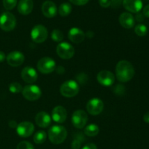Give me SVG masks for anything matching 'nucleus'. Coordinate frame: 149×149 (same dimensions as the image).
I'll return each instance as SVG.
<instances>
[{
  "label": "nucleus",
  "mask_w": 149,
  "mask_h": 149,
  "mask_svg": "<svg viewBox=\"0 0 149 149\" xmlns=\"http://www.w3.org/2000/svg\"><path fill=\"white\" fill-rule=\"evenodd\" d=\"M68 39L72 42L79 44L82 42L85 39V33L82 30L77 27L71 28L68 31Z\"/></svg>",
  "instance_id": "f3484780"
},
{
  "label": "nucleus",
  "mask_w": 149,
  "mask_h": 149,
  "mask_svg": "<svg viewBox=\"0 0 149 149\" xmlns=\"http://www.w3.org/2000/svg\"><path fill=\"white\" fill-rule=\"evenodd\" d=\"M99 4L103 8H107L111 6V0H99Z\"/></svg>",
  "instance_id": "72a5a7b5"
},
{
  "label": "nucleus",
  "mask_w": 149,
  "mask_h": 149,
  "mask_svg": "<svg viewBox=\"0 0 149 149\" xmlns=\"http://www.w3.org/2000/svg\"><path fill=\"white\" fill-rule=\"evenodd\" d=\"M143 120L146 123L149 124V112H147L144 114L143 116Z\"/></svg>",
  "instance_id": "58836bf2"
},
{
  "label": "nucleus",
  "mask_w": 149,
  "mask_h": 149,
  "mask_svg": "<svg viewBox=\"0 0 149 149\" xmlns=\"http://www.w3.org/2000/svg\"><path fill=\"white\" fill-rule=\"evenodd\" d=\"M9 90L12 93L17 94V93H21L22 90H23V87H22V85L20 83L13 82L9 85Z\"/></svg>",
  "instance_id": "a878e982"
},
{
  "label": "nucleus",
  "mask_w": 149,
  "mask_h": 149,
  "mask_svg": "<svg viewBox=\"0 0 149 149\" xmlns=\"http://www.w3.org/2000/svg\"><path fill=\"white\" fill-rule=\"evenodd\" d=\"M123 0H111V6L113 8H118L122 4Z\"/></svg>",
  "instance_id": "473e14b6"
},
{
  "label": "nucleus",
  "mask_w": 149,
  "mask_h": 149,
  "mask_svg": "<svg viewBox=\"0 0 149 149\" xmlns=\"http://www.w3.org/2000/svg\"><path fill=\"white\" fill-rule=\"evenodd\" d=\"M22 94L26 100L34 101L41 97L42 91L41 89L36 85H27L23 88Z\"/></svg>",
  "instance_id": "6e6552de"
},
{
  "label": "nucleus",
  "mask_w": 149,
  "mask_h": 149,
  "mask_svg": "<svg viewBox=\"0 0 149 149\" xmlns=\"http://www.w3.org/2000/svg\"><path fill=\"white\" fill-rule=\"evenodd\" d=\"M35 122L39 127L46 128L50 125L51 117L46 112L41 111L36 114L35 117Z\"/></svg>",
  "instance_id": "aec40b11"
},
{
  "label": "nucleus",
  "mask_w": 149,
  "mask_h": 149,
  "mask_svg": "<svg viewBox=\"0 0 149 149\" xmlns=\"http://www.w3.org/2000/svg\"><path fill=\"white\" fill-rule=\"evenodd\" d=\"M16 26V18L10 12H4L0 15V29L4 31H13Z\"/></svg>",
  "instance_id": "20e7f679"
},
{
  "label": "nucleus",
  "mask_w": 149,
  "mask_h": 149,
  "mask_svg": "<svg viewBox=\"0 0 149 149\" xmlns=\"http://www.w3.org/2000/svg\"><path fill=\"white\" fill-rule=\"evenodd\" d=\"M87 120H88V116L86 112L83 110H77L74 111L71 118L73 125L78 129L84 127Z\"/></svg>",
  "instance_id": "9d476101"
},
{
  "label": "nucleus",
  "mask_w": 149,
  "mask_h": 149,
  "mask_svg": "<svg viewBox=\"0 0 149 149\" xmlns=\"http://www.w3.org/2000/svg\"><path fill=\"white\" fill-rule=\"evenodd\" d=\"M51 37L54 42H60L63 39V33L58 29H54L51 34Z\"/></svg>",
  "instance_id": "bb28decb"
},
{
  "label": "nucleus",
  "mask_w": 149,
  "mask_h": 149,
  "mask_svg": "<svg viewBox=\"0 0 149 149\" xmlns=\"http://www.w3.org/2000/svg\"><path fill=\"white\" fill-rule=\"evenodd\" d=\"M114 93L116 94L121 95L125 93V87H124L123 85H120V84H118V85L116 86L114 89Z\"/></svg>",
  "instance_id": "2f4dec72"
},
{
  "label": "nucleus",
  "mask_w": 149,
  "mask_h": 149,
  "mask_svg": "<svg viewBox=\"0 0 149 149\" xmlns=\"http://www.w3.org/2000/svg\"><path fill=\"white\" fill-rule=\"evenodd\" d=\"M47 139V134L45 131H38L33 135V141L36 144H42L45 142Z\"/></svg>",
  "instance_id": "b1692460"
},
{
  "label": "nucleus",
  "mask_w": 149,
  "mask_h": 149,
  "mask_svg": "<svg viewBox=\"0 0 149 149\" xmlns=\"http://www.w3.org/2000/svg\"><path fill=\"white\" fill-rule=\"evenodd\" d=\"M56 52L62 59H71L75 53V49L71 44L68 42H61L57 46Z\"/></svg>",
  "instance_id": "423d86ee"
},
{
  "label": "nucleus",
  "mask_w": 149,
  "mask_h": 149,
  "mask_svg": "<svg viewBox=\"0 0 149 149\" xmlns=\"http://www.w3.org/2000/svg\"><path fill=\"white\" fill-rule=\"evenodd\" d=\"M144 17H145V16L143 15V13H138L136 17H135V19H136L138 22H142L144 20Z\"/></svg>",
  "instance_id": "e433bc0d"
},
{
  "label": "nucleus",
  "mask_w": 149,
  "mask_h": 149,
  "mask_svg": "<svg viewBox=\"0 0 149 149\" xmlns=\"http://www.w3.org/2000/svg\"><path fill=\"white\" fill-rule=\"evenodd\" d=\"M135 69L130 62L127 61H120L116 65V76L121 82H127L133 78Z\"/></svg>",
  "instance_id": "f257e3e1"
},
{
  "label": "nucleus",
  "mask_w": 149,
  "mask_h": 149,
  "mask_svg": "<svg viewBox=\"0 0 149 149\" xmlns=\"http://www.w3.org/2000/svg\"><path fill=\"white\" fill-rule=\"evenodd\" d=\"M21 77L25 82L32 84L37 80L38 74L34 68L30 66H27L25 67L22 70Z\"/></svg>",
  "instance_id": "4468645a"
},
{
  "label": "nucleus",
  "mask_w": 149,
  "mask_h": 149,
  "mask_svg": "<svg viewBox=\"0 0 149 149\" xmlns=\"http://www.w3.org/2000/svg\"><path fill=\"white\" fill-rule=\"evenodd\" d=\"M42 11L44 15L47 18H52L57 15L58 9L55 3L52 1H45L42 6Z\"/></svg>",
  "instance_id": "2eb2a0df"
},
{
  "label": "nucleus",
  "mask_w": 149,
  "mask_h": 149,
  "mask_svg": "<svg viewBox=\"0 0 149 149\" xmlns=\"http://www.w3.org/2000/svg\"><path fill=\"white\" fill-rule=\"evenodd\" d=\"M122 4L127 11L133 13H139L143 8L141 0H123Z\"/></svg>",
  "instance_id": "a211bd4d"
},
{
  "label": "nucleus",
  "mask_w": 149,
  "mask_h": 149,
  "mask_svg": "<svg viewBox=\"0 0 149 149\" xmlns=\"http://www.w3.org/2000/svg\"><path fill=\"white\" fill-rule=\"evenodd\" d=\"M103 108H104L103 102L97 97H94L89 100L86 106V109L88 113L93 116L100 114L103 111Z\"/></svg>",
  "instance_id": "1a4fd4ad"
},
{
  "label": "nucleus",
  "mask_w": 149,
  "mask_h": 149,
  "mask_svg": "<svg viewBox=\"0 0 149 149\" xmlns=\"http://www.w3.org/2000/svg\"><path fill=\"white\" fill-rule=\"evenodd\" d=\"M81 149H97V148L94 143H87Z\"/></svg>",
  "instance_id": "c9c22d12"
},
{
  "label": "nucleus",
  "mask_w": 149,
  "mask_h": 149,
  "mask_svg": "<svg viewBox=\"0 0 149 149\" xmlns=\"http://www.w3.org/2000/svg\"><path fill=\"white\" fill-rule=\"evenodd\" d=\"M52 118L54 122L57 123H63L66 120L67 111L63 106H58L53 109L52 111Z\"/></svg>",
  "instance_id": "dca6fc26"
},
{
  "label": "nucleus",
  "mask_w": 149,
  "mask_h": 149,
  "mask_svg": "<svg viewBox=\"0 0 149 149\" xmlns=\"http://www.w3.org/2000/svg\"><path fill=\"white\" fill-rule=\"evenodd\" d=\"M145 1H149V0H145Z\"/></svg>",
  "instance_id": "a19ab883"
},
{
  "label": "nucleus",
  "mask_w": 149,
  "mask_h": 149,
  "mask_svg": "<svg viewBox=\"0 0 149 149\" xmlns=\"http://www.w3.org/2000/svg\"><path fill=\"white\" fill-rule=\"evenodd\" d=\"M84 134L89 137H94L99 133V127L97 125L92 124L85 127L84 130Z\"/></svg>",
  "instance_id": "5701e85b"
},
{
  "label": "nucleus",
  "mask_w": 149,
  "mask_h": 149,
  "mask_svg": "<svg viewBox=\"0 0 149 149\" xmlns=\"http://www.w3.org/2000/svg\"><path fill=\"white\" fill-rule=\"evenodd\" d=\"M17 149H34V147L28 141H22L17 145Z\"/></svg>",
  "instance_id": "c85d7f7f"
},
{
  "label": "nucleus",
  "mask_w": 149,
  "mask_h": 149,
  "mask_svg": "<svg viewBox=\"0 0 149 149\" xmlns=\"http://www.w3.org/2000/svg\"><path fill=\"white\" fill-rule=\"evenodd\" d=\"M121 26L127 29H132L135 26V17L130 13H123L119 17Z\"/></svg>",
  "instance_id": "6ab92c4d"
},
{
  "label": "nucleus",
  "mask_w": 149,
  "mask_h": 149,
  "mask_svg": "<svg viewBox=\"0 0 149 149\" xmlns=\"http://www.w3.org/2000/svg\"><path fill=\"white\" fill-rule=\"evenodd\" d=\"M143 14L145 17H149V4H147L143 10Z\"/></svg>",
  "instance_id": "f704fd0d"
},
{
  "label": "nucleus",
  "mask_w": 149,
  "mask_h": 149,
  "mask_svg": "<svg viewBox=\"0 0 149 149\" xmlns=\"http://www.w3.org/2000/svg\"><path fill=\"white\" fill-rule=\"evenodd\" d=\"M79 91V86L74 80H68L63 83L61 86L60 92L65 97H73L77 95Z\"/></svg>",
  "instance_id": "7ed1b4c3"
},
{
  "label": "nucleus",
  "mask_w": 149,
  "mask_h": 149,
  "mask_svg": "<svg viewBox=\"0 0 149 149\" xmlns=\"http://www.w3.org/2000/svg\"><path fill=\"white\" fill-rule=\"evenodd\" d=\"M48 137L52 143L58 145L65 141L67 137V130L63 127L55 125L48 131Z\"/></svg>",
  "instance_id": "f03ea898"
},
{
  "label": "nucleus",
  "mask_w": 149,
  "mask_h": 149,
  "mask_svg": "<svg viewBox=\"0 0 149 149\" xmlns=\"http://www.w3.org/2000/svg\"><path fill=\"white\" fill-rule=\"evenodd\" d=\"M135 32L138 36H144L148 33V29L144 24H138L135 26Z\"/></svg>",
  "instance_id": "393cba45"
},
{
  "label": "nucleus",
  "mask_w": 149,
  "mask_h": 149,
  "mask_svg": "<svg viewBox=\"0 0 149 149\" xmlns=\"http://www.w3.org/2000/svg\"><path fill=\"white\" fill-rule=\"evenodd\" d=\"M71 3L77 6H82L87 4L89 0H69Z\"/></svg>",
  "instance_id": "7c9ffc66"
},
{
  "label": "nucleus",
  "mask_w": 149,
  "mask_h": 149,
  "mask_svg": "<svg viewBox=\"0 0 149 149\" xmlns=\"http://www.w3.org/2000/svg\"><path fill=\"white\" fill-rule=\"evenodd\" d=\"M17 135L22 138H28L33 133L34 126L30 122H22L16 127Z\"/></svg>",
  "instance_id": "f8f14e48"
},
{
  "label": "nucleus",
  "mask_w": 149,
  "mask_h": 149,
  "mask_svg": "<svg viewBox=\"0 0 149 149\" xmlns=\"http://www.w3.org/2000/svg\"><path fill=\"white\" fill-rule=\"evenodd\" d=\"M55 62L49 57H44L41 58L37 63V68L41 73L48 74L52 73L55 69Z\"/></svg>",
  "instance_id": "0eeeda50"
},
{
  "label": "nucleus",
  "mask_w": 149,
  "mask_h": 149,
  "mask_svg": "<svg viewBox=\"0 0 149 149\" xmlns=\"http://www.w3.org/2000/svg\"><path fill=\"white\" fill-rule=\"evenodd\" d=\"M97 81L101 85L105 87H110L113 85L115 81V77L113 74L107 70L100 71L97 75Z\"/></svg>",
  "instance_id": "9b49d317"
},
{
  "label": "nucleus",
  "mask_w": 149,
  "mask_h": 149,
  "mask_svg": "<svg viewBox=\"0 0 149 149\" xmlns=\"http://www.w3.org/2000/svg\"><path fill=\"white\" fill-rule=\"evenodd\" d=\"M48 31L45 26L42 25H36L32 29L31 36L32 40L36 43H42L47 39Z\"/></svg>",
  "instance_id": "39448f33"
},
{
  "label": "nucleus",
  "mask_w": 149,
  "mask_h": 149,
  "mask_svg": "<svg viewBox=\"0 0 149 149\" xmlns=\"http://www.w3.org/2000/svg\"><path fill=\"white\" fill-rule=\"evenodd\" d=\"M6 55L4 54V52H3L2 51H0V63L3 62V61L5 60Z\"/></svg>",
  "instance_id": "ea45409f"
},
{
  "label": "nucleus",
  "mask_w": 149,
  "mask_h": 149,
  "mask_svg": "<svg viewBox=\"0 0 149 149\" xmlns=\"http://www.w3.org/2000/svg\"><path fill=\"white\" fill-rule=\"evenodd\" d=\"M17 2V0H3V6L7 10H13L15 8Z\"/></svg>",
  "instance_id": "cd10ccee"
},
{
  "label": "nucleus",
  "mask_w": 149,
  "mask_h": 149,
  "mask_svg": "<svg viewBox=\"0 0 149 149\" xmlns=\"http://www.w3.org/2000/svg\"><path fill=\"white\" fill-rule=\"evenodd\" d=\"M83 140L80 139L79 138H77L73 141L72 145H71V147H72V149H79L80 146L81 145V143H82Z\"/></svg>",
  "instance_id": "c756f323"
},
{
  "label": "nucleus",
  "mask_w": 149,
  "mask_h": 149,
  "mask_svg": "<svg viewBox=\"0 0 149 149\" xmlns=\"http://www.w3.org/2000/svg\"><path fill=\"white\" fill-rule=\"evenodd\" d=\"M9 126L11 128H16L17 127V123H16L15 121H10V122H9Z\"/></svg>",
  "instance_id": "4c0bfd02"
},
{
  "label": "nucleus",
  "mask_w": 149,
  "mask_h": 149,
  "mask_svg": "<svg viewBox=\"0 0 149 149\" xmlns=\"http://www.w3.org/2000/svg\"><path fill=\"white\" fill-rule=\"evenodd\" d=\"M71 10H72V7L71 4L69 3L65 2L60 5L58 8V13L62 17H66L71 13Z\"/></svg>",
  "instance_id": "4be33fe9"
},
{
  "label": "nucleus",
  "mask_w": 149,
  "mask_h": 149,
  "mask_svg": "<svg viewBox=\"0 0 149 149\" xmlns=\"http://www.w3.org/2000/svg\"><path fill=\"white\" fill-rule=\"evenodd\" d=\"M33 8V0H20L17 5V10L23 15L30 14Z\"/></svg>",
  "instance_id": "412c9836"
},
{
  "label": "nucleus",
  "mask_w": 149,
  "mask_h": 149,
  "mask_svg": "<svg viewBox=\"0 0 149 149\" xmlns=\"http://www.w3.org/2000/svg\"><path fill=\"white\" fill-rule=\"evenodd\" d=\"M7 63L13 67H17L22 65L24 62L25 57L20 51H13L7 56Z\"/></svg>",
  "instance_id": "ddd939ff"
}]
</instances>
